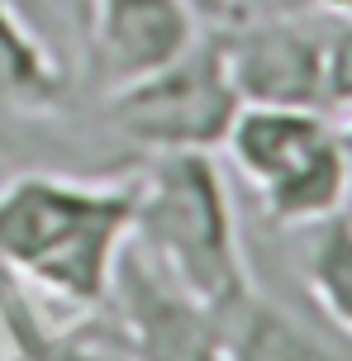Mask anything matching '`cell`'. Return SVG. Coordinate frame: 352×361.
<instances>
[{
    "label": "cell",
    "instance_id": "9c48e42d",
    "mask_svg": "<svg viewBox=\"0 0 352 361\" xmlns=\"http://www.w3.org/2000/svg\"><path fill=\"white\" fill-rule=\"evenodd\" d=\"M300 233H305V252H300L305 290L324 314V324L352 343V209L319 219Z\"/></svg>",
    "mask_w": 352,
    "mask_h": 361
},
{
    "label": "cell",
    "instance_id": "277c9868",
    "mask_svg": "<svg viewBox=\"0 0 352 361\" xmlns=\"http://www.w3.org/2000/svg\"><path fill=\"white\" fill-rule=\"evenodd\" d=\"M243 109L214 24L162 72L105 95V128L148 152H214Z\"/></svg>",
    "mask_w": 352,
    "mask_h": 361
},
{
    "label": "cell",
    "instance_id": "4fadbf2b",
    "mask_svg": "<svg viewBox=\"0 0 352 361\" xmlns=\"http://www.w3.org/2000/svg\"><path fill=\"white\" fill-rule=\"evenodd\" d=\"M348 5L352 0H281V10H291V15H338Z\"/></svg>",
    "mask_w": 352,
    "mask_h": 361
},
{
    "label": "cell",
    "instance_id": "9a60e30c",
    "mask_svg": "<svg viewBox=\"0 0 352 361\" xmlns=\"http://www.w3.org/2000/svg\"><path fill=\"white\" fill-rule=\"evenodd\" d=\"M5 281H10V271L0 267V290H5ZM0 357H5V328H0Z\"/></svg>",
    "mask_w": 352,
    "mask_h": 361
},
{
    "label": "cell",
    "instance_id": "5bb4252c",
    "mask_svg": "<svg viewBox=\"0 0 352 361\" xmlns=\"http://www.w3.org/2000/svg\"><path fill=\"white\" fill-rule=\"evenodd\" d=\"M338 133H343V147H348V171H352V109H348V124L338 128Z\"/></svg>",
    "mask_w": 352,
    "mask_h": 361
},
{
    "label": "cell",
    "instance_id": "2e32d148",
    "mask_svg": "<svg viewBox=\"0 0 352 361\" xmlns=\"http://www.w3.org/2000/svg\"><path fill=\"white\" fill-rule=\"evenodd\" d=\"M15 5H19V10H24L29 19H34V5H29V0H15ZM34 24H38V19H34ZM38 29H43V24H38Z\"/></svg>",
    "mask_w": 352,
    "mask_h": 361
},
{
    "label": "cell",
    "instance_id": "30bf717a",
    "mask_svg": "<svg viewBox=\"0 0 352 361\" xmlns=\"http://www.w3.org/2000/svg\"><path fill=\"white\" fill-rule=\"evenodd\" d=\"M224 324V361H338L310 328H300L291 314L257 300V290L219 314Z\"/></svg>",
    "mask_w": 352,
    "mask_h": 361
},
{
    "label": "cell",
    "instance_id": "ba28073f",
    "mask_svg": "<svg viewBox=\"0 0 352 361\" xmlns=\"http://www.w3.org/2000/svg\"><path fill=\"white\" fill-rule=\"evenodd\" d=\"M72 95V76L62 57L43 43V29L0 0V119H43L57 114Z\"/></svg>",
    "mask_w": 352,
    "mask_h": 361
},
{
    "label": "cell",
    "instance_id": "6da1fadb",
    "mask_svg": "<svg viewBox=\"0 0 352 361\" xmlns=\"http://www.w3.org/2000/svg\"><path fill=\"white\" fill-rule=\"evenodd\" d=\"M133 238V176L81 180L19 171L0 180V267L24 290L100 314Z\"/></svg>",
    "mask_w": 352,
    "mask_h": 361
},
{
    "label": "cell",
    "instance_id": "8fae6325",
    "mask_svg": "<svg viewBox=\"0 0 352 361\" xmlns=\"http://www.w3.org/2000/svg\"><path fill=\"white\" fill-rule=\"evenodd\" d=\"M324 48H329V105L352 109V5L324 15Z\"/></svg>",
    "mask_w": 352,
    "mask_h": 361
},
{
    "label": "cell",
    "instance_id": "3957f363",
    "mask_svg": "<svg viewBox=\"0 0 352 361\" xmlns=\"http://www.w3.org/2000/svg\"><path fill=\"white\" fill-rule=\"evenodd\" d=\"M224 152L277 228H310L352 209V171L338 124L305 105H243Z\"/></svg>",
    "mask_w": 352,
    "mask_h": 361
},
{
    "label": "cell",
    "instance_id": "7c38bea8",
    "mask_svg": "<svg viewBox=\"0 0 352 361\" xmlns=\"http://www.w3.org/2000/svg\"><path fill=\"white\" fill-rule=\"evenodd\" d=\"M190 10L200 24H224V19L238 15V0H190Z\"/></svg>",
    "mask_w": 352,
    "mask_h": 361
},
{
    "label": "cell",
    "instance_id": "8992f818",
    "mask_svg": "<svg viewBox=\"0 0 352 361\" xmlns=\"http://www.w3.org/2000/svg\"><path fill=\"white\" fill-rule=\"evenodd\" d=\"M105 309L114 314V343L133 361H224L219 314L171 281L133 238L114 267Z\"/></svg>",
    "mask_w": 352,
    "mask_h": 361
},
{
    "label": "cell",
    "instance_id": "52a82bcc",
    "mask_svg": "<svg viewBox=\"0 0 352 361\" xmlns=\"http://www.w3.org/2000/svg\"><path fill=\"white\" fill-rule=\"evenodd\" d=\"M190 0H91L86 5V76L100 95L162 72L200 38Z\"/></svg>",
    "mask_w": 352,
    "mask_h": 361
},
{
    "label": "cell",
    "instance_id": "5b68a950",
    "mask_svg": "<svg viewBox=\"0 0 352 361\" xmlns=\"http://www.w3.org/2000/svg\"><path fill=\"white\" fill-rule=\"evenodd\" d=\"M229 81L243 105H329L324 15H233L214 24Z\"/></svg>",
    "mask_w": 352,
    "mask_h": 361
},
{
    "label": "cell",
    "instance_id": "7a4b0ae2",
    "mask_svg": "<svg viewBox=\"0 0 352 361\" xmlns=\"http://www.w3.org/2000/svg\"><path fill=\"white\" fill-rule=\"evenodd\" d=\"M133 243L214 314L253 295L233 195L214 152L143 157L133 176Z\"/></svg>",
    "mask_w": 352,
    "mask_h": 361
}]
</instances>
